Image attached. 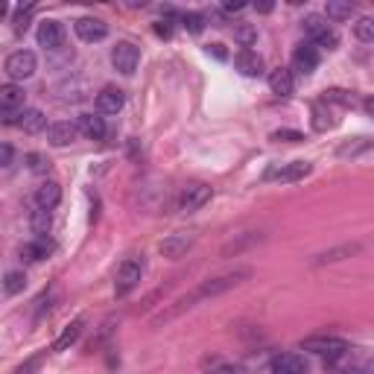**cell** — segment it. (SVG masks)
Wrapping results in <instances>:
<instances>
[{"instance_id":"obj_1","label":"cell","mask_w":374,"mask_h":374,"mask_svg":"<svg viewBox=\"0 0 374 374\" xmlns=\"http://www.w3.org/2000/svg\"><path fill=\"white\" fill-rule=\"evenodd\" d=\"M243 278H249V269H240V272H228V275H220V278H211V281H202L199 287H193L187 295H182L179 301H175L170 310H164L158 319H155V325H161V322H170V319H175V316H182L185 310H190V307H196V304H202V301H208V299H216V295H223V292H228L231 287H237Z\"/></svg>"},{"instance_id":"obj_2","label":"cell","mask_w":374,"mask_h":374,"mask_svg":"<svg viewBox=\"0 0 374 374\" xmlns=\"http://www.w3.org/2000/svg\"><path fill=\"white\" fill-rule=\"evenodd\" d=\"M301 351H310V354H319V357H325L328 363L345 357L348 351V342L342 337H307L301 342Z\"/></svg>"},{"instance_id":"obj_3","label":"cell","mask_w":374,"mask_h":374,"mask_svg":"<svg viewBox=\"0 0 374 374\" xmlns=\"http://www.w3.org/2000/svg\"><path fill=\"white\" fill-rule=\"evenodd\" d=\"M141 275H144V261L126 258L120 266H117V275H114V292H117V295H129L137 284H141Z\"/></svg>"},{"instance_id":"obj_4","label":"cell","mask_w":374,"mask_h":374,"mask_svg":"<svg viewBox=\"0 0 374 374\" xmlns=\"http://www.w3.org/2000/svg\"><path fill=\"white\" fill-rule=\"evenodd\" d=\"M35 68H38V58H35V53H30V50H18V53H12V56L6 58V76H9L12 82L30 80V76L35 73Z\"/></svg>"},{"instance_id":"obj_5","label":"cell","mask_w":374,"mask_h":374,"mask_svg":"<svg viewBox=\"0 0 374 374\" xmlns=\"http://www.w3.org/2000/svg\"><path fill=\"white\" fill-rule=\"evenodd\" d=\"M137 62H141V50H137L132 42H117L111 50V65L120 70L123 76H132Z\"/></svg>"},{"instance_id":"obj_6","label":"cell","mask_w":374,"mask_h":374,"mask_svg":"<svg viewBox=\"0 0 374 374\" xmlns=\"http://www.w3.org/2000/svg\"><path fill=\"white\" fill-rule=\"evenodd\" d=\"M310 170H313L310 161H292V164H278V167L266 170L263 179L266 182H299V179H304Z\"/></svg>"},{"instance_id":"obj_7","label":"cell","mask_w":374,"mask_h":374,"mask_svg":"<svg viewBox=\"0 0 374 374\" xmlns=\"http://www.w3.org/2000/svg\"><path fill=\"white\" fill-rule=\"evenodd\" d=\"M208 202H211V187H208V185H202V182H196V185H187V187L182 190L179 208H182L185 213H193V211L205 208Z\"/></svg>"},{"instance_id":"obj_8","label":"cell","mask_w":374,"mask_h":374,"mask_svg":"<svg viewBox=\"0 0 374 374\" xmlns=\"http://www.w3.org/2000/svg\"><path fill=\"white\" fill-rule=\"evenodd\" d=\"M316 68H319V50L316 47H313V44L295 47V53H292V68L289 70L301 73V76H310Z\"/></svg>"},{"instance_id":"obj_9","label":"cell","mask_w":374,"mask_h":374,"mask_svg":"<svg viewBox=\"0 0 374 374\" xmlns=\"http://www.w3.org/2000/svg\"><path fill=\"white\" fill-rule=\"evenodd\" d=\"M73 30H76V35H80L82 42H88V44L103 42V38L108 35V24L100 21V18H80V21L73 24Z\"/></svg>"},{"instance_id":"obj_10","label":"cell","mask_w":374,"mask_h":374,"mask_svg":"<svg viewBox=\"0 0 374 374\" xmlns=\"http://www.w3.org/2000/svg\"><path fill=\"white\" fill-rule=\"evenodd\" d=\"M76 132L88 141H103L106 137V120L100 114H80L76 117Z\"/></svg>"},{"instance_id":"obj_11","label":"cell","mask_w":374,"mask_h":374,"mask_svg":"<svg viewBox=\"0 0 374 374\" xmlns=\"http://www.w3.org/2000/svg\"><path fill=\"white\" fill-rule=\"evenodd\" d=\"M62 42H65V27L58 21H42L38 24V44L42 47L56 50V47H62Z\"/></svg>"},{"instance_id":"obj_12","label":"cell","mask_w":374,"mask_h":374,"mask_svg":"<svg viewBox=\"0 0 374 374\" xmlns=\"http://www.w3.org/2000/svg\"><path fill=\"white\" fill-rule=\"evenodd\" d=\"M123 103H126L123 91L114 88V85H108V88H103L100 94H96V111L100 114H117L123 108Z\"/></svg>"},{"instance_id":"obj_13","label":"cell","mask_w":374,"mask_h":374,"mask_svg":"<svg viewBox=\"0 0 374 374\" xmlns=\"http://www.w3.org/2000/svg\"><path fill=\"white\" fill-rule=\"evenodd\" d=\"M24 100H27V94H24V88L18 85V82L0 85V111H21Z\"/></svg>"},{"instance_id":"obj_14","label":"cell","mask_w":374,"mask_h":374,"mask_svg":"<svg viewBox=\"0 0 374 374\" xmlns=\"http://www.w3.org/2000/svg\"><path fill=\"white\" fill-rule=\"evenodd\" d=\"M18 129H24L27 135H38V132H44L47 129V117L42 108H24L21 114H18Z\"/></svg>"},{"instance_id":"obj_15","label":"cell","mask_w":374,"mask_h":374,"mask_svg":"<svg viewBox=\"0 0 374 374\" xmlns=\"http://www.w3.org/2000/svg\"><path fill=\"white\" fill-rule=\"evenodd\" d=\"M76 137H80V132H76V123H50L47 126V141L53 144V147H68V144H73Z\"/></svg>"},{"instance_id":"obj_16","label":"cell","mask_w":374,"mask_h":374,"mask_svg":"<svg viewBox=\"0 0 374 374\" xmlns=\"http://www.w3.org/2000/svg\"><path fill=\"white\" fill-rule=\"evenodd\" d=\"M307 371V363L299 354H278L272 360V374H304Z\"/></svg>"},{"instance_id":"obj_17","label":"cell","mask_w":374,"mask_h":374,"mask_svg":"<svg viewBox=\"0 0 374 374\" xmlns=\"http://www.w3.org/2000/svg\"><path fill=\"white\" fill-rule=\"evenodd\" d=\"M58 202H62V187L56 182H42L35 190V208H44V211H53Z\"/></svg>"},{"instance_id":"obj_18","label":"cell","mask_w":374,"mask_h":374,"mask_svg":"<svg viewBox=\"0 0 374 374\" xmlns=\"http://www.w3.org/2000/svg\"><path fill=\"white\" fill-rule=\"evenodd\" d=\"M269 88H272V94H278V96H289L292 88H295L292 70H289V68H275V70L269 73Z\"/></svg>"},{"instance_id":"obj_19","label":"cell","mask_w":374,"mask_h":374,"mask_svg":"<svg viewBox=\"0 0 374 374\" xmlns=\"http://www.w3.org/2000/svg\"><path fill=\"white\" fill-rule=\"evenodd\" d=\"M234 65L243 76H261L263 73V58L254 53V50H240L237 58H234Z\"/></svg>"},{"instance_id":"obj_20","label":"cell","mask_w":374,"mask_h":374,"mask_svg":"<svg viewBox=\"0 0 374 374\" xmlns=\"http://www.w3.org/2000/svg\"><path fill=\"white\" fill-rule=\"evenodd\" d=\"M193 246V237H187V234H173V237H167V240H161V254L164 258H170V261H175V258H182V254L187 251Z\"/></svg>"},{"instance_id":"obj_21","label":"cell","mask_w":374,"mask_h":374,"mask_svg":"<svg viewBox=\"0 0 374 374\" xmlns=\"http://www.w3.org/2000/svg\"><path fill=\"white\" fill-rule=\"evenodd\" d=\"M53 240H47V237H38L35 243H27L24 249H21V254L27 261H32V263H38V261H44V258H50L53 254Z\"/></svg>"},{"instance_id":"obj_22","label":"cell","mask_w":374,"mask_h":374,"mask_svg":"<svg viewBox=\"0 0 374 374\" xmlns=\"http://www.w3.org/2000/svg\"><path fill=\"white\" fill-rule=\"evenodd\" d=\"M80 333H82V319H73V322L62 330V337H58V339L53 342V351H68L76 339H80Z\"/></svg>"},{"instance_id":"obj_23","label":"cell","mask_w":374,"mask_h":374,"mask_svg":"<svg viewBox=\"0 0 374 374\" xmlns=\"http://www.w3.org/2000/svg\"><path fill=\"white\" fill-rule=\"evenodd\" d=\"M30 225H32V231L38 234V237H44V234L50 231V225H53V216H50V211H44V208H35V211L30 213Z\"/></svg>"},{"instance_id":"obj_24","label":"cell","mask_w":374,"mask_h":374,"mask_svg":"<svg viewBox=\"0 0 374 374\" xmlns=\"http://www.w3.org/2000/svg\"><path fill=\"white\" fill-rule=\"evenodd\" d=\"M4 289H6L9 295L24 292V289H27V275H24L21 269H12V272H6V278H4Z\"/></svg>"},{"instance_id":"obj_25","label":"cell","mask_w":374,"mask_h":374,"mask_svg":"<svg viewBox=\"0 0 374 374\" xmlns=\"http://www.w3.org/2000/svg\"><path fill=\"white\" fill-rule=\"evenodd\" d=\"M301 27H304V32L313 38V42H316V38H319L325 30H330V27H328V18H322V15H307L304 21H301Z\"/></svg>"},{"instance_id":"obj_26","label":"cell","mask_w":374,"mask_h":374,"mask_svg":"<svg viewBox=\"0 0 374 374\" xmlns=\"http://www.w3.org/2000/svg\"><path fill=\"white\" fill-rule=\"evenodd\" d=\"M351 15H354V4H339V0H333L325 9V18H330V21H348Z\"/></svg>"},{"instance_id":"obj_27","label":"cell","mask_w":374,"mask_h":374,"mask_svg":"<svg viewBox=\"0 0 374 374\" xmlns=\"http://www.w3.org/2000/svg\"><path fill=\"white\" fill-rule=\"evenodd\" d=\"M182 27L187 32H193V35H199L205 30V15H199V12H185L182 15Z\"/></svg>"},{"instance_id":"obj_28","label":"cell","mask_w":374,"mask_h":374,"mask_svg":"<svg viewBox=\"0 0 374 374\" xmlns=\"http://www.w3.org/2000/svg\"><path fill=\"white\" fill-rule=\"evenodd\" d=\"M357 251H360L357 243H354V246H342V249H330V251L319 254L316 263H333V261H342V254H357Z\"/></svg>"},{"instance_id":"obj_29","label":"cell","mask_w":374,"mask_h":374,"mask_svg":"<svg viewBox=\"0 0 374 374\" xmlns=\"http://www.w3.org/2000/svg\"><path fill=\"white\" fill-rule=\"evenodd\" d=\"M354 35H357L363 44L374 42V21H371V18H360L357 27H354Z\"/></svg>"},{"instance_id":"obj_30","label":"cell","mask_w":374,"mask_h":374,"mask_svg":"<svg viewBox=\"0 0 374 374\" xmlns=\"http://www.w3.org/2000/svg\"><path fill=\"white\" fill-rule=\"evenodd\" d=\"M234 38L243 44V47H249V44H254V38H258V32H254V27L251 24H237L234 27Z\"/></svg>"},{"instance_id":"obj_31","label":"cell","mask_w":374,"mask_h":374,"mask_svg":"<svg viewBox=\"0 0 374 374\" xmlns=\"http://www.w3.org/2000/svg\"><path fill=\"white\" fill-rule=\"evenodd\" d=\"M27 167L32 173H47L50 170V161H47V155H42V152H30L27 155Z\"/></svg>"},{"instance_id":"obj_32","label":"cell","mask_w":374,"mask_h":374,"mask_svg":"<svg viewBox=\"0 0 374 374\" xmlns=\"http://www.w3.org/2000/svg\"><path fill=\"white\" fill-rule=\"evenodd\" d=\"M272 141L299 144V141H304V135H301V132H295V129H278V132H272Z\"/></svg>"},{"instance_id":"obj_33","label":"cell","mask_w":374,"mask_h":374,"mask_svg":"<svg viewBox=\"0 0 374 374\" xmlns=\"http://www.w3.org/2000/svg\"><path fill=\"white\" fill-rule=\"evenodd\" d=\"M339 44V35H337V30H325L319 38H316V44L313 47H325V50H333Z\"/></svg>"},{"instance_id":"obj_34","label":"cell","mask_w":374,"mask_h":374,"mask_svg":"<svg viewBox=\"0 0 374 374\" xmlns=\"http://www.w3.org/2000/svg\"><path fill=\"white\" fill-rule=\"evenodd\" d=\"M42 363H44V354H35V357H30L24 366H18V368H15V374H38Z\"/></svg>"},{"instance_id":"obj_35","label":"cell","mask_w":374,"mask_h":374,"mask_svg":"<svg viewBox=\"0 0 374 374\" xmlns=\"http://www.w3.org/2000/svg\"><path fill=\"white\" fill-rule=\"evenodd\" d=\"M325 100H333V103H342V106H351L354 103V96L348 91H328Z\"/></svg>"},{"instance_id":"obj_36","label":"cell","mask_w":374,"mask_h":374,"mask_svg":"<svg viewBox=\"0 0 374 374\" xmlns=\"http://www.w3.org/2000/svg\"><path fill=\"white\" fill-rule=\"evenodd\" d=\"M211 374H246V371L240 366H234V363H220Z\"/></svg>"},{"instance_id":"obj_37","label":"cell","mask_w":374,"mask_h":374,"mask_svg":"<svg viewBox=\"0 0 374 374\" xmlns=\"http://www.w3.org/2000/svg\"><path fill=\"white\" fill-rule=\"evenodd\" d=\"M12 155H15L12 147L0 141V167H9V164H12Z\"/></svg>"},{"instance_id":"obj_38","label":"cell","mask_w":374,"mask_h":374,"mask_svg":"<svg viewBox=\"0 0 374 374\" xmlns=\"http://www.w3.org/2000/svg\"><path fill=\"white\" fill-rule=\"evenodd\" d=\"M170 32H173V27H170L167 21H158V24H155V35H161V38H170Z\"/></svg>"},{"instance_id":"obj_39","label":"cell","mask_w":374,"mask_h":374,"mask_svg":"<svg viewBox=\"0 0 374 374\" xmlns=\"http://www.w3.org/2000/svg\"><path fill=\"white\" fill-rule=\"evenodd\" d=\"M208 53H213L216 58H220V62H225V58H228V53H225V47H223V44H211V47H208Z\"/></svg>"},{"instance_id":"obj_40","label":"cell","mask_w":374,"mask_h":374,"mask_svg":"<svg viewBox=\"0 0 374 374\" xmlns=\"http://www.w3.org/2000/svg\"><path fill=\"white\" fill-rule=\"evenodd\" d=\"M223 9L225 12H240V9H246V4H231V0H228V4H223Z\"/></svg>"},{"instance_id":"obj_41","label":"cell","mask_w":374,"mask_h":374,"mask_svg":"<svg viewBox=\"0 0 374 374\" xmlns=\"http://www.w3.org/2000/svg\"><path fill=\"white\" fill-rule=\"evenodd\" d=\"M339 374H366V371L357 368V366H351V368H345V371H339Z\"/></svg>"},{"instance_id":"obj_42","label":"cell","mask_w":374,"mask_h":374,"mask_svg":"<svg viewBox=\"0 0 374 374\" xmlns=\"http://www.w3.org/2000/svg\"><path fill=\"white\" fill-rule=\"evenodd\" d=\"M258 12H272V4H258Z\"/></svg>"}]
</instances>
